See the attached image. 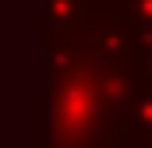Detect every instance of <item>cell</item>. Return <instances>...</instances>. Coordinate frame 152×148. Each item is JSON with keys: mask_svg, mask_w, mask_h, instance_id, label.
I'll return each mask as SVG.
<instances>
[{"mask_svg": "<svg viewBox=\"0 0 152 148\" xmlns=\"http://www.w3.org/2000/svg\"><path fill=\"white\" fill-rule=\"evenodd\" d=\"M138 88V49L113 28L42 39V148H117Z\"/></svg>", "mask_w": 152, "mask_h": 148, "instance_id": "obj_1", "label": "cell"}, {"mask_svg": "<svg viewBox=\"0 0 152 148\" xmlns=\"http://www.w3.org/2000/svg\"><path fill=\"white\" fill-rule=\"evenodd\" d=\"M88 25V0H42L39 7V36L60 39L81 32Z\"/></svg>", "mask_w": 152, "mask_h": 148, "instance_id": "obj_2", "label": "cell"}, {"mask_svg": "<svg viewBox=\"0 0 152 148\" xmlns=\"http://www.w3.org/2000/svg\"><path fill=\"white\" fill-rule=\"evenodd\" d=\"M117 148H152V88H138L131 106L120 123V141Z\"/></svg>", "mask_w": 152, "mask_h": 148, "instance_id": "obj_3", "label": "cell"}, {"mask_svg": "<svg viewBox=\"0 0 152 148\" xmlns=\"http://www.w3.org/2000/svg\"><path fill=\"white\" fill-rule=\"evenodd\" d=\"M138 74H142V85L152 88V46H145L138 53Z\"/></svg>", "mask_w": 152, "mask_h": 148, "instance_id": "obj_4", "label": "cell"}]
</instances>
